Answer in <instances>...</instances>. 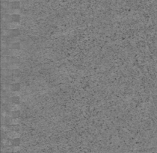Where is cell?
I'll list each match as a JSON object with an SVG mask.
<instances>
[{
    "label": "cell",
    "instance_id": "1",
    "mask_svg": "<svg viewBox=\"0 0 157 153\" xmlns=\"http://www.w3.org/2000/svg\"><path fill=\"white\" fill-rule=\"evenodd\" d=\"M7 137L11 138V139H16L20 137V134L17 131H10L8 133H7Z\"/></svg>",
    "mask_w": 157,
    "mask_h": 153
},
{
    "label": "cell",
    "instance_id": "5",
    "mask_svg": "<svg viewBox=\"0 0 157 153\" xmlns=\"http://www.w3.org/2000/svg\"><path fill=\"white\" fill-rule=\"evenodd\" d=\"M10 102L18 105L20 103V98H19V96H11V97H10Z\"/></svg>",
    "mask_w": 157,
    "mask_h": 153
},
{
    "label": "cell",
    "instance_id": "3",
    "mask_svg": "<svg viewBox=\"0 0 157 153\" xmlns=\"http://www.w3.org/2000/svg\"><path fill=\"white\" fill-rule=\"evenodd\" d=\"M20 85L19 83H12L9 85V89L11 91H18L20 90Z\"/></svg>",
    "mask_w": 157,
    "mask_h": 153
},
{
    "label": "cell",
    "instance_id": "4",
    "mask_svg": "<svg viewBox=\"0 0 157 153\" xmlns=\"http://www.w3.org/2000/svg\"><path fill=\"white\" fill-rule=\"evenodd\" d=\"M20 5H19V2H16V1H14V2H11L9 3V8L11 9H17L19 8Z\"/></svg>",
    "mask_w": 157,
    "mask_h": 153
},
{
    "label": "cell",
    "instance_id": "2",
    "mask_svg": "<svg viewBox=\"0 0 157 153\" xmlns=\"http://www.w3.org/2000/svg\"><path fill=\"white\" fill-rule=\"evenodd\" d=\"M8 49H20V44L19 43H8Z\"/></svg>",
    "mask_w": 157,
    "mask_h": 153
}]
</instances>
